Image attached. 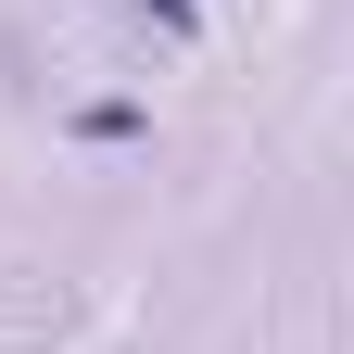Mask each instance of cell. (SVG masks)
I'll list each match as a JSON object with an SVG mask.
<instances>
[{
  "label": "cell",
  "instance_id": "cell-1",
  "mask_svg": "<svg viewBox=\"0 0 354 354\" xmlns=\"http://www.w3.org/2000/svg\"><path fill=\"white\" fill-rule=\"evenodd\" d=\"M140 13H152V26H177V38H190V26H203V13H190V0H140Z\"/></svg>",
  "mask_w": 354,
  "mask_h": 354
}]
</instances>
